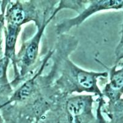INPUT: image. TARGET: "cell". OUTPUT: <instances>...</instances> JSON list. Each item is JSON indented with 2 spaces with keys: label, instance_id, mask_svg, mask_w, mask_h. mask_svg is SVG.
Masks as SVG:
<instances>
[{
  "label": "cell",
  "instance_id": "obj_8",
  "mask_svg": "<svg viewBox=\"0 0 123 123\" xmlns=\"http://www.w3.org/2000/svg\"><path fill=\"white\" fill-rule=\"evenodd\" d=\"M3 68L0 67V77H1L2 76H3Z\"/></svg>",
  "mask_w": 123,
  "mask_h": 123
},
{
  "label": "cell",
  "instance_id": "obj_3",
  "mask_svg": "<svg viewBox=\"0 0 123 123\" xmlns=\"http://www.w3.org/2000/svg\"><path fill=\"white\" fill-rule=\"evenodd\" d=\"M78 79L80 84L86 88H90L94 84L93 77L89 74L86 73H80L78 76Z\"/></svg>",
  "mask_w": 123,
  "mask_h": 123
},
{
  "label": "cell",
  "instance_id": "obj_4",
  "mask_svg": "<svg viewBox=\"0 0 123 123\" xmlns=\"http://www.w3.org/2000/svg\"><path fill=\"white\" fill-rule=\"evenodd\" d=\"M25 18V14L24 11L20 9H15L11 13V21L13 24H19L24 20Z\"/></svg>",
  "mask_w": 123,
  "mask_h": 123
},
{
  "label": "cell",
  "instance_id": "obj_5",
  "mask_svg": "<svg viewBox=\"0 0 123 123\" xmlns=\"http://www.w3.org/2000/svg\"><path fill=\"white\" fill-rule=\"evenodd\" d=\"M37 52V44L32 43L29 46L27 50V59L29 60H32L35 59Z\"/></svg>",
  "mask_w": 123,
  "mask_h": 123
},
{
  "label": "cell",
  "instance_id": "obj_9",
  "mask_svg": "<svg viewBox=\"0 0 123 123\" xmlns=\"http://www.w3.org/2000/svg\"><path fill=\"white\" fill-rule=\"evenodd\" d=\"M0 41H1V35H0Z\"/></svg>",
  "mask_w": 123,
  "mask_h": 123
},
{
  "label": "cell",
  "instance_id": "obj_6",
  "mask_svg": "<svg viewBox=\"0 0 123 123\" xmlns=\"http://www.w3.org/2000/svg\"><path fill=\"white\" fill-rule=\"evenodd\" d=\"M16 39V28L12 27L10 28L8 37L7 39V44L9 48L12 47Z\"/></svg>",
  "mask_w": 123,
  "mask_h": 123
},
{
  "label": "cell",
  "instance_id": "obj_7",
  "mask_svg": "<svg viewBox=\"0 0 123 123\" xmlns=\"http://www.w3.org/2000/svg\"><path fill=\"white\" fill-rule=\"evenodd\" d=\"M32 86L33 85L31 82L27 83V84H25L22 88L21 89L20 91L19 94L20 97H22L23 98L27 97L31 92V91L32 89Z\"/></svg>",
  "mask_w": 123,
  "mask_h": 123
},
{
  "label": "cell",
  "instance_id": "obj_1",
  "mask_svg": "<svg viewBox=\"0 0 123 123\" xmlns=\"http://www.w3.org/2000/svg\"><path fill=\"white\" fill-rule=\"evenodd\" d=\"M110 96L113 99L119 97L123 93V68L115 71L109 84Z\"/></svg>",
  "mask_w": 123,
  "mask_h": 123
},
{
  "label": "cell",
  "instance_id": "obj_2",
  "mask_svg": "<svg viewBox=\"0 0 123 123\" xmlns=\"http://www.w3.org/2000/svg\"><path fill=\"white\" fill-rule=\"evenodd\" d=\"M85 108V104L82 100H76L70 102L68 110L71 115L73 116H80L83 113Z\"/></svg>",
  "mask_w": 123,
  "mask_h": 123
}]
</instances>
